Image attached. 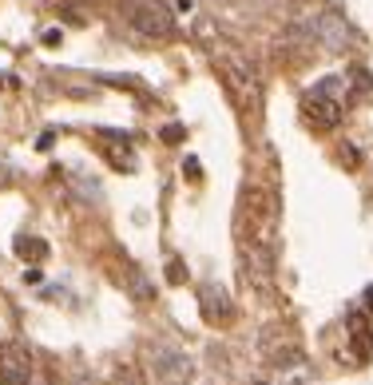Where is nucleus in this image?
I'll return each instance as SVG.
<instances>
[{"label":"nucleus","instance_id":"obj_3","mask_svg":"<svg viewBox=\"0 0 373 385\" xmlns=\"http://www.w3.org/2000/svg\"><path fill=\"white\" fill-rule=\"evenodd\" d=\"M349 112V75H330L302 96V119L314 131H334Z\"/></svg>","mask_w":373,"mask_h":385},{"label":"nucleus","instance_id":"obj_7","mask_svg":"<svg viewBox=\"0 0 373 385\" xmlns=\"http://www.w3.org/2000/svg\"><path fill=\"white\" fill-rule=\"evenodd\" d=\"M262 358L270 361V365H294V361L302 358L298 337L290 334V330H278V326H270V330L262 334Z\"/></svg>","mask_w":373,"mask_h":385},{"label":"nucleus","instance_id":"obj_4","mask_svg":"<svg viewBox=\"0 0 373 385\" xmlns=\"http://www.w3.org/2000/svg\"><path fill=\"white\" fill-rule=\"evenodd\" d=\"M127 20H131V28H136L139 36L155 40V44L175 40V32H179L171 8H167L163 0H131V4H127Z\"/></svg>","mask_w":373,"mask_h":385},{"label":"nucleus","instance_id":"obj_13","mask_svg":"<svg viewBox=\"0 0 373 385\" xmlns=\"http://www.w3.org/2000/svg\"><path fill=\"white\" fill-rule=\"evenodd\" d=\"M250 385H266V382H250Z\"/></svg>","mask_w":373,"mask_h":385},{"label":"nucleus","instance_id":"obj_11","mask_svg":"<svg viewBox=\"0 0 373 385\" xmlns=\"http://www.w3.org/2000/svg\"><path fill=\"white\" fill-rule=\"evenodd\" d=\"M8 179H13V175H8V167H4V163H0V187L8 183Z\"/></svg>","mask_w":373,"mask_h":385},{"label":"nucleus","instance_id":"obj_9","mask_svg":"<svg viewBox=\"0 0 373 385\" xmlns=\"http://www.w3.org/2000/svg\"><path fill=\"white\" fill-rule=\"evenodd\" d=\"M199 310L211 326H219V322H231V318H235V302H231V294H226L223 286L203 282L199 286Z\"/></svg>","mask_w":373,"mask_h":385},{"label":"nucleus","instance_id":"obj_6","mask_svg":"<svg viewBox=\"0 0 373 385\" xmlns=\"http://www.w3.org/2000/svg\"><path fill=\"white\" fill-rule=\"evenodd\" d=\"M147 354H151V370H155V377H159L163 385H186L191 382V358H186L183 349L155 342Z\"/></svg>","mask_w":373,"mask_h":385},{"label":"nucleus","instance_id":"obj_10","mask_svg":"<svg viewBox=\"0 0 373 385\" xmlns=\"http://www.w3.org/2000/svg\"><path fill=\"white\" fill-rule=\"evenodd\" d=\"M16 254H20V259H44V254H48V247H44V242H40V238H20V242H16Z\"/></svg>","mask_w":373,"mask_h":385},{"label":"nucleus","instance_id":"obj_1","mask_svg":"<svg viewBox=\"0 0 373 385\" xmlns=\"http://www.w3.org/2000/svg\"><path fill=\"white\" fill-rule=\"evenodd\" d=\"M278 235H282V203L270 187H247L235 215L238 270L254 290H270L278 274Z\"/></svg>","mask_w":373,"mask_h":385},{"label":"nucleus","instance_id":"obj_2","mask_svg":"<svg viewBox=\"0 0 373 385\" xmlns=\"http://www.w3.org/2000/svg\"><path fill=\"white\" fill-rule=\"evenodd\" d=\"M207 60H211L219 84H223L226 100L235 103V112L247 124H258L262 115V75L254 68V60L247 56V48H238L231 36H203Z\"/></svg>","mask_w":373,"mask_h":385},{"label":"nucleus","instance_id":"obj_8","mask_svg":"<svg viewBox=\"0 0 373 385\" xmlns=\"http://www.w3.org/2000/svg\"><path fill=\"white\" fill-rule=\"evenodd\" d=\"M310 32L318 36V44H322V48H330V52H346V48H349V40H353L349 24H346V20H342L337 13L318 16V20L310 24Z\"/></svg>","mask_w":373,"mask_h":385},{"label":"nucleus","instance_id":"obj_12","mask_svg":"<svg viewBox=\"0 0 373 385\" xmlns=\"http://www.w3.org/2000/svg\"><path fill=\"white\" fill-rule=\"evenodd\" d=\"M290 4H314V0H290Z\"/></svg>","mask_w":373,"mask_h":385},{"label":"nucleus","instance_id":"obj_14","mask_svg":"<svg viewBox=\"0 0 373 385\" xmlns=\"http://www.w3.org/2000/svg\"><path fill=\"white\" fill-rule=\"evenodd\" d=\"M80 385H87V382H80Z\"/></svg>","mask_w":373,"mask_h":385},{"label":"nucleus","instance_id":"obj_5","mask_svg":"<svg viewBox=\"0 0 373 385\" xmlns=\"http://www.w3.org/2000/svg\"><path fill=\"white\" fill-rule=\"evenodd\" d=\"M32 377H36L32 349L20 342H0V385H32Z\"/></svg>","mask_w":373,"mask_h":385}]
</instances>
